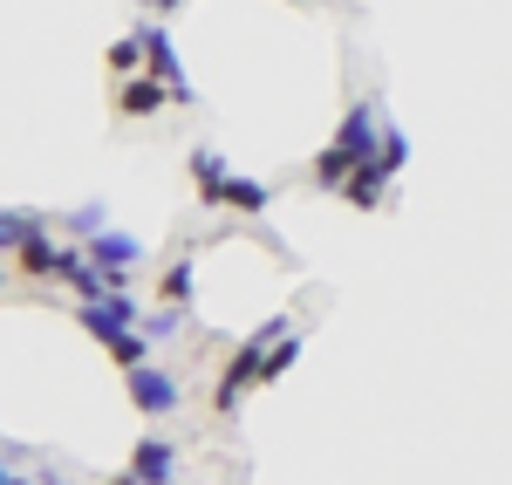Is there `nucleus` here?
Wrapping results in <instances>:
<instances>
[{
  "label": "nucleus",
  "mask_w": 512,
  "mask_h": 485,
  "mask_svg": "<svg viewBox=\"0 0 512 485\" xmlns=\"http://www.w3.org/2000/svg\"><path fill=\"white\" fill-rule=\"evenodd\" d=\"M267 349H253V342H246V349H239L233 363H226V376H219V390H212V410H219V417H233L239 410V397H246V390H253V383H267Z\"/></svg>",
  "instance_id": "obj_1"
},
{
  "label": "nucleus",
  "mask_w": 512,
  "mask_h": 485,
  "mask_svg": "<svg viewBox=\"0 0 512 485\" xmlns=\"http://www.w3.org/2000/svg\"><path fill=\"white\" fill-rule=\"evenodd\" d=\"M76 322L89 328V335H96L103 349H110V342H123L130 328H144V315H137V308H130L123 294H103V301H82V315H76Z\"/></svg>",
  "instance_id": "obj_2"
},
{
  "label": "nucleus",
  "mask_w": 512,
  "mask_h": 485,
  "mask_svg": "<svg viewBox=\"0 0 512 485\" xmlns=\"http://www.w3.org/2000/svg\"><path fill=\"white\" fill-rule=\"evenodd\" d=\"M335 151H349V164H376V158H383V123L369 117V103H355L349 117H342Z\"/></svg>",
  "instance_id": "obj_3"
},
{
  "label": "nucleus",
  "mask_w": 512,
  "mask_h": 485,
  "mask_svg": "<svg viewBox=\"0 0 512 485\" xmlns=\"http://www.w3.org/2000/svg\"><path fill=\"white\" fill-rule=\"evenodd\" d=\"M130 404L144 410V417H171V410H178V383H171V376H164V369H130Z\"/></svg>",
  "instance_id": "obj_4"
},
{
  "label": "nucleus",
  "mask_w": 512,
  "mask_h": 485,
  "mask_svg": "<svg viewBox=\"0 0 512 485\" xmlns=\"http://www.w3.org/2000/svg\"><path fill=\"white\" fill-rule=\"evenodd\" d=\"M137 48H144V69H151L164 89H185V69H178V55H171V35H164L158 21H144V28H137Z\"/></svg>",
  "instance_id": "obj_5"
},
{
  "label": "nucleus",
  "mask_w": 512,
  "mask_h": 485,
  "mask_svg": "<svg viewBox=\"0 0 512 485\" xmlns=\"http://www.w3.org/2000/svg\"><path fill=\"white\" fill-rule=\"evenodd\" d=\"M164 103H171V89H164L158 76H130L117 89V110H123V117H158Z\"/></svg>",
  "instance_id": "obj_6"
},
{
  "label": "nucleus",
  "mask_w": 512,
  "mask_h": 485,
  "mask_svg": "<svg viewBox=\"0 0 512 485\" xmlns=\"http://www.w3.org/2000/svg\"><path fill=\"white\" fill-rule=\"evenodd\" d=\"M130 479L137 485H171V445H164V438H144V445L130 451Z\"/></svg>",
  "instance_id": "obj_7"
},
{
  "label": "nucleus",
  "mask_w": 512,
  "mask_h": 485,
  "mask_svg": "<svg viewBox=\"0 0 512 485\" xmlns=\"http://www.w3.org/2000/svg\"><path fill=\"white\" fill-rule=\"evenodd\" d=\"M14 260H21V267H28V274H35V281H48V274H62V246L48 240V233H28V240H21V253H14Z\"/></svg>",
  "instance_id": "obj_8"
},
{
  "label": "nucleus",
  "mask_w": 512,
  "mask_h": 485,
  "mask_svg": "<svg viewBox=\"0 0 512 485\" xmlns=\"http://www.w3.org/2000/svg\"><path fill=\"white\" fill-rule=\"evenodd\" d=\"M383 185H390V178H383L376 164H355L342 192H349V205H362V212H376V205H383Z\"/></svg>",
  "instance_id": "obj_9"
},
{
  "label": "nucleus",
  "mask_w": 512,
  "mask_h": 485,
  "mask_svg": "<svg viewBox=\"0 0 512 485\" xmlns=\"http://www.w3.org/2000/svg\"><path fill=\"white\" fill-rule=\"evenodd\" d=\"M192 178H198V192H205V205H219V192H226V158L219 151H192Z\"/></svg>",
  "instance_id": "obj_10"
},
{
  "label": "nucleus",
  "mask_w": 512,
  "mask_h": 485,
  "mask_svg": "<svg viewBox=\"0 0 512 485\" xmlns=\"http://www.w3.org/2000/svg\"><path fill=\"white\" fill-rule=\"evenodd\" d=\"M267 185L260 178H226V192H219V205H233V212H267Z\"/></svg>",
  "instance_id": "obj_11"
},
{
  "label": "nucleus",
  "mask_w": 512,
  "mask_h": 485,
  "mask_svg": "<svg viewBox=\"0 0 512 485\" xmlns=\"http://www.w3.org/2000/svg\"><path fill=\"white\" fill-rule=\"evenodd\" d=\"M28 233H48V219H41V212H0V253H21Z\"/></svg>",
  "instance_id": "obj_12"
},
{
  "label": "nucleus",
  "mask_w": 512,
  "mask_h": 485,
  "mask_svg": "<svg viewBox=\"0 0 512 485\" xmlns=\"http://www.w3.org/2000/svg\"><path fill=\"white\" fill-rule=\"evenodd\" d=\"M192 287H198L192 260H171V267H164V308H185V301H192Z\"/></svg>",
  "instance_id": "obj_13"
},
{
  "label": "nucleus",
  "mask_w": 512,
  "mask_h": 485,
  "mask_svg": "<svg viewBox=\"0 0 512 485\" xmlns=\"http://www.w3.org/2000/svg\"><path fill=\"white\" fill-rule=\"evenodd\" d=\"M110 356H117L123 376H130V369H144V363H151V335H144V328H130L123 342H110Z\"/></svg>",
  "instance_id": "obj_14"
},
{
  "label": "nucleus",
  "mask_w": 512,
  "mask_h": 485,
  "mask_svg": "<svg viewBox=\"0 0 512 485\" xmlns=\"http://www.w3.org/2000/svg\"><path fill=\"white\" fill-rule=\"evenodd\" d=\"M349 151H335V144H328V151H321L315 158V185H328V192H342V185H349Z\"/></svg>",
  "instance_id": "obj_15"
},
{
  "label": "nucleus",
  "mask_w": 512,
  "mask_h": 485,
  "mask_svg": "<svg viewBox=\"0 0 512 485\" xmlns=\"http://www.w3.org/2000/svg\"><path fill=\"white\" fill-rule=\"evenodd\" d=\"M403 164H410V137H403V130H383V158H376V171H383V178H396Z\"/></svg>",
  "instance_id": "obj_16"
},
{
  "label": "nucleus",
  "mask_w": 512,
  "mask_h": 485,
  "mask_svg": "<svg viewBox=\"0 0 512 485\" xmlns=\"http://www.w3.org/2000/svg\"><path fill=\"white\" fill-rule=\"evenodd\" d=\"M69 233H76V240H96V233H110V212H103V205H76V212H69Z\"/></svg>",
  "instance_id": "obj_17"
},
{
  "label": "nucleus",
  "mask_w": 512,
  "mask_h": 485,
  "mask_svg": "<svg viewBox=\"0 0 512 485\" xmlns=\"http://www.w3.org/2000/svg\"><path fill=\"white\" fill-rule=\"evenodd\" d=\"M110 69H117L123 82H130V76H137V69H144V48H137V35H130V41H117V48H110Z\"/></svg>",
  "instance_id": "obj_18"
},
{
  "label": "nucleus",
  "mask_w": 512,
  "mask_h": 485,
  "mask_svg": "<svg viewBox=\"0 0 512 485\" xmlns=\"http://www.w3.org/2000/svg\"><path fill=\"white\" fill-rule=\"evenodd\" d=\"M294 356H301V342H294V335H287V342H274V349H267V363H260V369H267V383H274V376L294 363Z\"/></svg>",
  "instance_id": "obj_19"
},
{
  "label": "nucleus",
  "mask_w": 512,
  "mask_h": 485,
  "mask_svg": "<svg viewBox=\"0 0 512 485\" xmlns=\"http://www.w3.org/2000/svg\"><path fill=\"white\" fill-rule=\"evenodd\" d=\"M178 322H185V308H158V315L144 322V335H151V342H164V335H178Z\"/></svg>",
  "instance_id": "obj_20"
},
{
  "label": "nucleus",
  "mask_w": 512,
  "mask_h": 485,
  "mask_svg": "<svg viewBox=\"0 0 512 485\" xmlns=\"http://www.w3.org/2000/svg\"><path fill=\"white\" fill-rule=\"evenodd\" d=\"M144 7H151V14H171V7H178V0H144Z\"/></svg>",
  "instance_id": "obj_21"
},
{
  "label": "nucleus",
  "mask_w": 512,
  "mask_h": 485,
  "mask_svg": "<svg viewBox=\"0 0 512 485\" xmlns=\"http://www.w3.org/2000/svg\"><path fill=\"white\" fill-rule=\"evenodd\" d=\"M110 485H137V479H130V472H117V479H110Z\"/></svg>",
  "instance_id": "obj_22"
},
{
  "label": "nucleus",
  "mask_w": 512,
  "mask_h": 485,
  "mask_svg": "<svg viewBox=\"0 0 512 485\" xmlns=\"http://www.w3.org/2000/svg\"><path fill=\"white\" fill-rule=\"evenodd\" d=\"M0 485H14V472H0Z\"/></svg>",
  "instance_id": "obj_23"
},
{
  "label": "nucleus",
  "mask_w": 512,
  "mask_h": 485,
  "mask_svg": "<svg viewBox=\"0 0 512 485\" xmlns=\"http://www.w3.org/2000/svg\"><path fill=\"white\" fill-rule=\"evenodd\" d=\"M14 485H41V479H14Z\"/></svg>",
  "instance_id": "obj_24"
},
{
  "label": "nucleus",
  "mask_w": 512,
  "mask_h": 485,
  "mask_svg": "<svg viewBox=\"0 0 512 485\" xmlns=\"http://www.w3.org/2000/svg\"><path fill=\"white\" fill-rule=\"evenodd\" d=\"M0 287H7V267H0Z\"/></svg>",
  "instance_id": "obj_25"
},
{
  "label": "nucleus",
  "mask_w": 512,
  "mask_h": 485,
  "mask_svg": "<svg viewBox=\"0 0 512 485\" xmlns=\"http://www.w3.org/2000/svg\"><path fill=\"white\" fill-rule=\"evenodd\" d=\"M41 485H62V479H41Z\"/></svg>",
  "instance_id": "obj_26"
}]
</instances>
